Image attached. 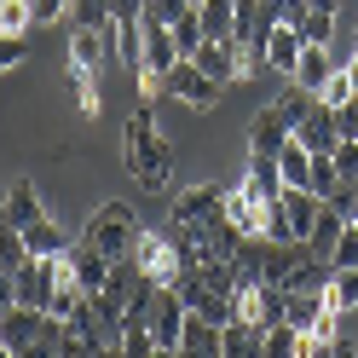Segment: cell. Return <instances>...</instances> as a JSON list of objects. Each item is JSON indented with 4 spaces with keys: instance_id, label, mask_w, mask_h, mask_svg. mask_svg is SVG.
<instances>
[{
    "instance_id": "obj_42",
    "label": "cell",
    "mask_w": 358,
    "mask_h": 358,
    "mask_svg": "<svg viewBox=\"0 0 358 358\" xmlns=\"http://www.w3.org/2000/svg\"><path fill=\"white\" fill-rule=\"evenodd\" d=\"M335 122H341V139H358V93L335 110Z\"/></svg>"
},
{
    "instance_id": "obj_15",
    "label": "cell",
    "mask_w": 358,
    "mask_h": 358,
    "mask_svg": "<svg viewBox=\"0 0 358 358\" xmlns=\"http://www.w3.org/2000/svg\"><path fill=\"white\" fill-rule=\"evenodd\" d=\"M301 47H306V41H301V29L289 24V17H283V24H272V35H266V70H278V76H295Z\"/></svg>"
},
{
    "instance_id": "obj_1",
    "label": "cell",
    "mask_w": 358,
    "mask_h": 358,
    "mask_svg": "<svg viewBox=\"0 0 358 358\" xmlns=\"http://www.w3.org/2000/svg\"><path fill=\"white\" fill-rule=\"evenodd\" d=\"M122 162L145 191H168L173 145H168V133H156V104L150 99H139V110L122 122Z\"/></svg>"
},
{
    "instance_id": "obj_13",
    "label": "cell",
    "mask_w": 358,
    "mask_h": 358,
    "mask_svg": "<svg viewBox=\"0 0 358 358\" xmlns=\"http://www.w3.org/2000/svg\"><path fill=\"white\" fill-rule=\"evenodd\" d=\"M266 208H272V203H266L249 179H243L237 191H226V220H231L243 237H266Z\"/></svg>"
},
{
    "instance_id": "obj_25",
    "label": "cell",
    "mask_w": 358,
    "mask_h": 358,
    "mask_svg": "<svg viewBox=\"0 0 358 358\" xmlns=\"http://www.w3.org/2000/svg\"><path fill=\"white\" fill-rule=\"evenodd\" d=\"M24 243H29V255H64V249H70V231H64L58 220H47V214H41L35 226L24 231Z\"/></svg>"
},
{
    "instance_id": "obj_16",
    "label": "cell",
    "mask_w": 358,
    "mask_h": 358,
    "mask_svg": "<svg viewBox=\"0 0 358 358\" xmlns=\"http://www.w3.org/2000/svg\"><path fill=\"white\" fill-rule=\"evenodd\" d=\"M220 358H266V329L243 324V318L220 324Z\"/></svg>"
},
{
    "instance_id": "obj_23",
    "label": "cell",
    "mask_w": 358,
    "mask_h": 358,
    "mask_svg": "<svg viewBox=\"0 0 358 358\" xmlns=\"http://www.w3.org/2000/svg\"><path fill=\"white\" fill-rule=\"evenodd\" d=\"M329 70H335V64H329V47L306 41V47H301V64H295V76H289V81H295V87H306V93H318V87L329 81Z\"/></svg>"
},
{
    "instance_id": "obj_40",
    "label": "cell",
    "mask_w": 358,
    "mask_h": 358,
    "mask_svg": "<svg viewBox=\"0 0 358 358\" xmlns=\"http://www.w3.org/2000/svg\"><path fill=\"white\" fill-rule=\"evenodd\" d=\"M29 6H35V24H58V17H70L76 0H29Z\"/></svg>"
},
{
    "instance_id": "obj_18",
    "label": "cell",
    "mask_w": 358,
    "mask_h": 358,
    "mask_svg": "<svg viewBox=\"0 0 358 358\" xmlns=\"http://www.w3.org/2000/svg\"><path fill=\"white\" fill-rule=\"evenodd\" d=\"M173 64H179V47H173V29L168 24H156V17H145V64H139V70H173ZM139 70H133V76H139Z\"/></svg>"
},
{
    "instance_id": "obj_29",
    "label": "cell",
    "mask_w": 358,
    "mask_h": 358,
    "mask_svg": "<svg viewBox=\"0 0 358 358\" xmlns=\"http://www.w3.org/2000/svg\"><path fill=\"white\" fill-rule=\"evenodd\" d=\"M24 255H29V243H24V231L6 220V208H0V272H17L24 266Z\"/></svg>"
},
{
    "instance_id": "obj_5",
    "label": "cell",
    "mask_w": 358,
    "mask_h": 358,
    "mask_svg": "<svg viewBox=\"0 0 358 358\" xmlns=\"http://www.w3.org/2000/svg\"><path fill=\"white\" fill-rule=\"evenodd\" d=\"M41 329H47V312L41 306H6L0 312V352H12V358H29L41 352Z\"/></svg>"
},
{
    "instance_id": "obj_43",
    "label": "cell",
    "mask_w": 358,
    "mask_h": 358,
    "mask_svg": "<svg viewBox=\"0 0 358 358\" xmlns=\"http://www.w3.org/2000/svg\"><path fill=\"white\" fill-rule=\"evenodd\" d=\"M6 306H17V283H12V272H0V312Z\"/></svg>"
},
{
    "instance_id": "obj_12",
    "label": "cell",
    "mask_w": 358,
    "mask_h": 358,
    "mask_svg": "<svg viewBox=\"0 0 358 358\" xmlns=\"http://www.w3.org/2000/svg\"><path fill=\"white\" fill-rule=\"evenodd\" d=\"M278 214L289 220L295 243H306L312 226H318V214H324V196H318V191H306V185H283V191H278Z\"/></svg>"
},
{
    "instance_id": "obj_7",
    "label": "cell",
    "mask_w": 358,
    "mask_h": 358,
    "mask_svg": "<svg viewBox=\"0 0 358 358\" xmlns=\"http://www.w3.org/2000/svg\"><path fill=\"white\" fill-rule=\"evenodd\" d=\"M185 301H179V289H156L150 301V341L156 352H179V335H185Z\"/></svg>"
},
{
    "instance_id": "obj_38",
    "label": "cell",
    "mask_w": 358,
    "mask_h": 358,
    "mask_svg": "<svg viewBox=\"0 0 358 358\" xmlns=\"http://www.w3.org/2000/svg\"><path fill=\"white\" fill-rule=\"evenodd\" d=\"M196 0H145V17H156V24H173L179 12H191Z\"/></svg>"
},
{
    "instance_id": "obj_36",
    "label": "cell",
    "mask_w": 358,
    "mask_h": 358,
    "mask_svg": "<svg viewBox=\"0 0 358 358\" xmlns=\"http://www.w3.org/2000/svg\"><path fill=\"white\" fill-rule=\"evenodd\" d=\"M0 24H6V29H17V35H24V29L35 24V6H29V0H0Z\"/></svg>"
},
{
    "instance_id": "obj_33",
    "label": "cell",
    "mask_w": 358,
    "mask_h": 358,
    "mask_svg": "<svg viewBox=\"0 0 358 358\" xmlns=\"http://www.w3.org/2000/svg\"><path fill=\"white\" fill-rule=\"evenodd\" d=\"M318 99H324L329 110H341V104L352 99V76H347V64H335V70H329V81L318 87Z\"/></svg>"
},
{
    "instance_id": "obj_6",
    "label": "cell",
    "mask_w": 358,
    "mask_h": 358,
    "mask_svg": "<svg viewBox=\"0 0 358 358\" xmlns=\"http://www.w3.org/2000/svg\"><path fill=\"white\" fill-rule=\"evenodd\" d=\"M168 93H173V99H185L191 110H214L226 87H220V81H214V76H208L196 58H179L173 70H168Z\"/></svg>"
},
{
    "instance_id": "obj_2",
    "label": "cell",
    "mask_w": 358,
    "mask_h": 358,
    "mask_svg": "<svg viewBox=\"0 0 358 358\" xmlns=\"http://www.w3.org/2000/svg\"><path fill=\"white\" fill-rule=\"evenodd\" d=\"M139 214H133V203H99L93 214H87L81 226V243H93V249H104L110 260L133 255V243H139Z\"/></svg>"
},
{
    "instance_id": "obj_26",
    "label": "cell",
    "mask_w": 358,
    "mask_h": 358,
    "mask_svg": "<svg viewBox=\"0 0 358 358\" xmlns=\"http://www.w3.org/2000/svg\"><path fill=\"white\" fill-rule=\"evenodd\" d=\"M301 341H306V329H295L289 318L266 324V358H301Z\"/></svg>"
},
{
    "instance_id": "obj_11",
    "label": "cell",
    "mask_w": 358,
    "mask_h": 358,
    "mask_svg": "<svg viewBox=\"0 0 358 358\" xmlns=\"http://www.w3.org/2000/svg\"><path fill=\"white\" fill-rule=\"evenodd\" d=\"M289 133H295V127L283 122V110L266 104L260 116L249 122V162H278V150L289 145Z\"/></svg>"
},
{
    "instance_id": "obj_46",
    "label": "cell",
    "mask_w": 358,
    "mask_h": 358,
    "mask_svg": "<svg viewBox=\"0 0 358 358\" xmlns=\"http://www.w3.org/2000/svg\"><path fill=\"white\" fill-rule=\"evenodd\" d=\"M352 58H358V35H352Z\"/></svg>"
},
{
    "instance_id": "obj_30",
    "label": "cell",
    "mask_w": 358,
    "mask_h": 358,
    "mask_svg": "<svg viewBox=\"0 0 358 358\" xmlns=\"http://www.w3.org/2000/svg\"><path fill=\"white\" fill-rule=\"evenodd\" d=\"M329 306H358V266H329Z\"/></svg>"
},
{
    "instance_id": "obj_22",
    "label": "cell",
    "mask_w": 358,
    "mask_h": 358,
    "mask_svg": "<svg viewBox=\"0 0 358 358\" xmlns=\"http://www.w3.org/2000/svg\"><path fill=\"white\" fill-rule=\"evenodd\" d=\"M283 17L301 29V41H318V47H329V35H335V12H312L306 0H289Z\"/></svg>"
},
{
    "instance_id": "obj_44",
    "label": "cell",
    "mask_w": 358,
    "mask_h": 358,
    "mask_svg": "<svg viewBox=\"0 0 358 358\" xmlns=\"http://www.w3.org/2000/svg\"><path fill=\"white\" fill-rule=\"evenodd\" d=\"M306 6H312V12H335V6H341V0H306Z\"/></svg>"
},
{
    "instance_id": "obj_19",
    "label": "cell",
    "mask_w": 358,
    "mask_h": 358,
    "mask_svg": "<svg viewBox=\"0 0 358 358\" xmlns=\"http://www.w3.org/2000/svg\"><path fill=\"white\" fill-rule=\"evenodd\" d=\"M70 266H76V278H81V289H87V295H99V289H104V278H110V255L104 249H93V243H70Z\"/></svg>"
},
{
    "instance_id": "obj_28",
    "label": "cell",
    "mask_w": 358,
    "mask_h": 358,
    "mask_svg": "<svg viewBox=\"0 0 358 358\" xmlns=\"http://www.w3.org/2000/svg\"><path fill=\"white\" fill-rule=\"evenodd\" d=\"M196 17H203V35L226 41L231 35V17H237V0H196Z\"/></svg>"
},
{
    "instance_id": "obj_8",
    "label": "cell",
    "mask_w": 358,
    "mask_h": 358,
    "mask_svg": "<svg viewBox=\"0 0 358 358\" xmlns=\"http://www.w3.org/2000/svg\"><path fill=\"white\" fill-rule=\"evenodd\" d=\"M231 306H237V318H243V324L266 329V324H278V318H283V283H237Z\"/></svg>"
},
{
    "instance_id": "obj_39",
    "label": "cell",
    "mask_w": 358,
    "mask_h": 358,
    "mask_svg": "<svg viewBox=\"0 0 358 358\" xmlns=\"http://www.w3.org/2000/svg\"><path fill=\"white\" fill-rule=\"evenodd\" d=\"M329 156H335V173L341 179H358V139H341Z\"/></svg>"
},
{
    "instance_id": "obj_24",
    "label": "cell",
    "mask_w": 358,
    "mask_h": 358,
    "mask_svg": "<svg viewBox=\"0 0 358 358\" xmlns=\"http://www.w3.org/2000/svg\"><path fill=\"white\" fill-rule=\"evenodd\" d=\"M278 173H283V185H306L312 191V150H306V139L289 133V145L278 150Z\"/></svg>"
},
{
    "instance_id": "obj_45",
    "label": "cell",
    "mask_w": 358,
    "mask_h": 358,
    "mask_svg": "<svg viewBox=\"0 0 358 358\" xmlns=\"http://www.w3.org/2000/svg\"><path fill=\"white\" fill-rule=\"evenodd\" d=\"M347 76H352V93H358V58H352V64H347Z\"/></svg>"
},
{
    "instance_id": "obj_4",
    "label": "cell",
    "mask_w": 358,
    "mask_h": 358,
    "mask_svg": "<svg viewBox=\"0 0 358 358\" xmlns=\"http://www.w3.org/2000/svg\"><path fill=\"white\" fill-rule=\"evenodd\" d=\"M58 352L64 358H87V352H110V335L93 312V295H81V306L64 318V335H58Z\"/></svg>"
},
{
    "instance_id": "obj_10",
    "label": "cell",
    "mask_w": 358,
    "mask_h": 358,
    "mask_svg": "<svg viewBox=\"0 0 358 358\" xmlns=\"http://www.w3.org/2000/svg\"><path fill=\"white\" fill-rule=\"evenodd\" d=\"M52 278H58V255H24V266L12 272V283H17V301L47 312V301H52Z\"/></svg>"
},
{
    "instance_id": "obj_35",
    "label": "cell",
    "mask_w": 358,
    "mask_h": 358,
    "mask_svg": "<svg viewBox=\"0 0 358 358\" xmlns=\"http://www.w3.org/2000/svg\"><path fill=\"white\" fill-rule=\"evenodd\" d=\"M324 203H329L335 214H341V220H358V179H341V185H335V191L324 196Z\"/></svg>"
},
{
    "instance_id": "obj_37",
    "label": "cell",
    "mask_w": 358,
    "mask_h": 358,
    "mask_svg": "<svg viewBox=\"0 0 358 358\" xmlns=\"http://www.w3.org/2000/svg\"><path fill=\"white\" fill-rule=\"evenodd\" d=\"M24 52H29V41H24V35H17V29H0V70L24 64Z\"/></svg>"
},
{
    "instance_id": "obj_3",
    "label": "cell",
    "mask_w": 358,
    "mask_h": 358,
    "mask_svg": "<svg viewBox=\"0 0 358 358\" xmlns=\"http://www.w3.org/2000/svg\"><path fill=\"white\" fill-rule=\"evenodd\" d=\"M133 260H139V272L156 283V289H173V278L185 272V255H179L173 231H139V243H133Z\"/></svg>"
},
{
    "instance_id": "obj_14",
    "label": "cell",
    "mask_w": 358,
    "mask_h": 358,
    "mask_svg": "<svg viewBox=\"0 0 358 358\" xmlns=\"http://www.w3.org/2000/svg\"><path fill=\"white\" fill-rule=\"evenodd\" d=\"M191 58L203 64V70H208V76H214L220 87H231V81L243 76V52H237V41H231V35H226V41H214V35H203V47H196Z\"/></svg>"
},
{
    "instance_id": "obj_17",
    "label": "cell",
    "mask_w": 358,
    "mask_h": 358,
    "mask_svg": "<svg viewBox=\"0 0 358 358\" xmlns=\"http://www.w3.org/2000/svg\"><path fill=\"white\" fill-rule=\"evenodd\" d=\"M295 139H306V150H335V145H341V122H335V110L324 99L312 104V116L295 127Z\"/></svg>"
},
{
    "instance_id": "obj_31",
    "label": "cell",
    "mask_w": 358,
    "mask_h": 358,
    "mask_svg": "<svg viewBox=\"0 0 358 358\" xmlns=\"http://www.w3.org/2000/svg\"><path fill=\"white\" fill-rule=\"evenodd\" d=\"M168 29H173V47H179V58H191L196 47H203V17H196V6H191V12H179Z\"/></svg>"
},
{
    "instance_id": "obj_34",
    "label": "cell",
    "mask_w": 358,
    "mask_h": 358,
    "mask_svg": "<svg viewBox=\"0 0 358 358\" xmlns=\"http://www.w3.org/2000/svg\"><path fill=\"white\" fill-rule=\"evenodd\" d=\"M329 266H358V220L341 226V237H335V249H329Z\"/></svg>"
},
{
    "instance_id": "obj_20",
    "label": "cell",
    "mask_w": 358,
    "mask_h": 358,
    "mask_svg": "<svg viewBox=\"0 0 358 358\" xmlns=\"http://www.w3.org/2000/svg\"><path fill=\"white\" fill-rule=\"evenodd\" d=\"M179 352L220 358V324L208 318V312H185V335H179Z\"/></svg>"
},
{
    "instance_id": "obj_27",
    "label": "cell",
    "mask_w": 358,
    "mask_h": 358,
    "mask_svg": "<svg viewBox=\"0 0 358 358\" xmlns=\"http://www.w3.org/2000/svg\"><path fill=\"white\" fill-rule=\"evenodd\" d=\"M70 87H76V110H81V116H99V104H104V93H99V70L70 64Z\"/></svg>"
},
{
    "instance_id": "obj_21",
    "label": "cell",
    "mask_w": 358,
    "mask_h": 358,
    "mask_svg": "<svg viewBox=\"0 0 358 358\" xmlns=\"http://www.w3.org/2000/svg\"><path fill=\"white\" fill-rule=\"evenodd\" d=\"M0 208H6V220H12L17 231H29L35 220L47 214V208H41V191L29 185V179H12V191H6V203H0Z\"/></svg>"
},
{
    "instance_id": "obj_41",
    "label": "cell",
    "mask_w": 358,
    "mask_h": 358,
    "mask_svg": "<svg viewBox=\"0 0 358 358\" xmlns=\"http://www.w3.org/2000/svg\"><path fill=\"white\" fill-rule=\"evenodd\" d=\"M139 93H145V99L156 104V99L168 93V76H162V70H139Z\"/></svg>"
},
{
    "instance_id": "obj_32",
    "label": "cell",
    "mask_w": 358,
    "mask_h": 358,
    "mask_svg": "<svg viewBox=\"0 0 358 358\" xmlns=\"http://www.w3.org/2000/svg\"><path fill=\"white\" fill-rule=\"evenodd\" d=\"M312 104H318V93H306V87H289V93L278 99V110H283V122H289V127H301V122L312 116Z\"/></svg>"
},
{
    "instance_id": "obj_9",
    "label": "cell",
    "mask_w": 358,
    "mask_h": 358,
    "mask_svg": "<svg viewBox=\"0 0 358 358\" xmlns=\"http://www.w3.org/2000/svg\"><path fill=\"white\" fill-rule=\"evenodd\" d=\"M214 214H226V191L220 185H185L168 203V226H203Z\"/></svg>"
}]
</instances>
